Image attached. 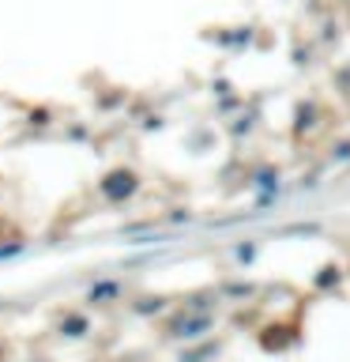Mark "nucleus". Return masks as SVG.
I'll list each match as a JSON object with an SVG mask.
<instances>
[{
	"mask_svg": "<svg viewBox=\"0 0 350 362\" xmlns=\"http://www.w3.org/2000/svg\"><path fill=\"white\" fill-rule=\"evenodd\" d=\"M346 155H350V144H339L335 147V158H346Z\"/></svg>",
	"mask_w": 350,
	"mask_h": 362,
	"instance_id": "f03ea898",
	"label": "nucleus"
},
{
	"mask_svg": "<svg viewBox=\"0 0 350 362\" xmlns=\"http://www.w3.org/2000/svg\"><path fill=\"white\" fill-rule=\"evenodd\" d=\"M327 283H339V268H324V276H316V287H327Z\"/></svg>",
	"mask_w": 350,
	"mask_h": 362,
	"instance_id": "f257e3e1",
	"label": "nucleus"
}]
</instances>
